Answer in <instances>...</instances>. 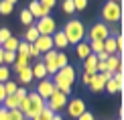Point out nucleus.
<instances>
[{
	"mask_svg": "<svg viewBox=\"0 0 124 120\" xmlns=\"http://www.w3.org/2000/svg\"><path fill=\"white\" fill-rule=\"evenodd\" d=\"M73 81H75V67H71V65H65L63 69H59L57 73L53 75L55 90L63 92L65 96L71 94V90H73Z\"/></svg>",
	"mask_w": 124,
	"mask_h": 120,
	"instance_id": "obj_1",
	"label": "nucleus"
},
{
	"mask_svg": "<svg viewBox=\"0 0 124 120\" xmlns=\"http://www.w3.org/2000/svg\"><path fill=\"white\" fill-rule=\"evenodd\" d=\"M43 108H45V100H41V96L37 92H29V96L18 104V110L24 114L27 120H33Z\"/></svg>",
	"mask_w": 124,
	"mask_h": 120,
	"instance_id": "obj_2",
	"label": "nucleus"
},
{
	"mask_svg": "<svg viewBox=\"0 0 124 120\" xmlns=\"http://www.w3.org/2000/svg\"><path fill=\"white\" fill-rule=\"evenodd\" d=\"M63 35H65V39H67L69 45H77L79 41L85 39V27H84V23L77 20V18L67 20L65 27H63Z\"/></svg>",
	"mask_w": 124,
	"mask_h": 120,
	"instance_id": "obj_3",
	"label": "nucleus"
},
{
	"mask_svg": "<svg viewBox=\"0 0 124 120\" xmlns=\"http://www.w3.org/2000/svg\"><path fill=\"white\" fill-rule=\"evenodd\" d=\"M102 18H104V23H120V18H122V6H120V2H108L102 6Z\"/></svg>",
	"mask_w": 124,
	"mask_h": 120,
	"instance_id": "obj_4",
	"label": "nucleus"
},
{
	"mask_svg": "<svg viewBox=\"0 0 124 120\" xmlns=\"http://www.w3.org/2000/svg\"><path fill=\"white\" fill-rule=\"evenodd\" d=\"M110 35H112V31L106 27V23H96L90 29V33H85V37L90 41H106Z\"/></svg>",
	"mask_w": 124,
	"mask_h": 120,
	"instance_id": "obj_5",
	"label": "nucleus"
},
{
	"mask_svg": "<svg viewBox=\"0 0 124 120\" xmlns=\"http://www.w3.org/2000/svg\"><path fill=\"white\" fill-rule=\"evenodd\" d=\"M108 80H112V73H108V71H104V73H94V75H90L87 88H90L94 94H100L102 90H104V86H106Z\"/></svg>",
	"mask_w": 124,
	"mask_h": 120,
	"instance_id": "obj_6",
	"label": "nucleus"
},
{
	"mask_svg": "<svg viewBox=\"0 0 124 120\" xmlns=\"http://www.w3.org/2000/svg\"><path fill=\"white\" fill-rule=\"evenodd\" d=\"M67 100L69 98L65 96L63 92H59V90H55L53 94H51V98L47 102H45V106L49 108V110H53V112H59L61 108H65V104H67Z\"/></svg>",
	"mask_w": 124,
	"mask_h": 120,
	"instance_id": "obj_7",
	"label": "nucleus"
},
{
	"mask_svg": "<svg viewBox=\"0 0 124 120\" xmlns=\"http://www.w3.org/2000/svg\"><path fill=\"white\" fill-rule=\"evenodd\" d=\"M35 29L39 31V35H47V37H51V35L57 31V23H55L53 16H43V18L37 20Z\"/></svg>",
	"mask_w": 124,
	"mask_h": 120,
	"instance_id": "obj_8",
	"label": "nucleus"
},
{
	"mask_svg": "<svg viewBox=\"0 0 124 120\" xmlns=\"http://www.w3.org/2000/svg\"><path fill=\"white\" fill-rule=\"evenodd\" d=\"M65 108H67V114H69L71 118H79L81 114L87 110V108H85V102L81 100V98H73V100H67Z\"/></svg>",
	"mask_w": 124,
	"mask_h": 120,
	"instance_id": "obj_9",
	"label": "nucleus"
},
{
	"mask_svg": "<svg viewBox=\"0 0 124 120\" xmlns=\"http://www.w3.org/2000/svg\"><path fill=\"white\" fill-rule=\"evenodd\" d=\"M35 92H37L39 96H41V100H45V102H47L49 98H51V94L55 92V83H53V80H47V77H45V80H41Z\"/></svg>",
	"mask_w": 124,
	"mask_h": 120,
	"instance_id": "obj_10",
	"label": "nucleus"
},
{
	"mask_svg": "<svg viewBox=\"0 0 124 120\" xmlns=\"http://www.w3.org/2000/svg\"><path fill=\"white\" fill-rule=\"evenodd\" d=\"M29 12L31 14H33V18H43V16H49V14H51V8H47V6H41V4H39V0H33V2H31L29 4Z\"/></svg>",
	"mask_w": 124,
	"mask_h": 120,
	"instance_id": "obj_11",
	"label": "nucleus"
},
{
	"mask_svg": "<svg viewBox=\"0 0 124 120\" xmlns=\"http://www.w3.org/2000/svg\"><path fill=\"white\" fill-rule=\"evenodd\" d=\"M33 45L39 49V53H43V55H45L47 51H51V49H53V39H51V37H47V35H39V39L35 41Z\"/></svg>",
	"mask_w": 124,
	"mask_h": 120,
	"instance_id": "obj_12",
	"label": "nucleus"
},
{
	"mask_svg": "<svg viewBox=\"0 0 124 120\" xmlns=\"http://www.w3.org/2000/svg\"><path fill=\"white\" fill-rule=\"evenodd\" d=\"M51 39H53V49L63 51V49L69 47V43H67V39H65V35H63V31H55V33L51 35Z\"/></svg>",
	"mask_w": 124,
	"mask_h": 120,
	"instance_id": "obj_13",
	"label": "nucleus"
},
{
	"mask_svg": "<svg viewBox=\"0 0 124 120\" xmlns=\"http://www.w3.org/2000/svg\"><path fill=\"white\" fill-rule=\"evenodd\" d=\"M84 71L87 75H94V73H98V59H96V55L94 53H90L84 59Z\"/></svg>",
	"mask_w": 124,
	"mask_h": 120,
	"instance_id": "obj_14",
	"label": "nucleus"
},
{
	"mask_svg": "<svg viewBox=\"0 0 124 120\" xmlns=\"http://www.w3.org/2000/svg\"><path fill=\"white\" fill-rule=\"evenodd\" d=\"M29 61H31V57H29V55L16 53V59H14V63H12V69L18 73V71H23L24 67H29Z\"/></svg>",
	"mask_w": 124,
	"mask_h": 120,
	"instance_id": "obj_15",
	"label": "nucleus"
},
{
	"mask_svg": "<svg viewBox=\"0 0 124 120\" xmlns=\"http://www.w3.org/2000/svg\"><path fill=\"white\" fill-rule=\"evenodd\" d=\"M31 69H33V80H39V81H41V80H45V77H47V69H45V63H43V61L35 63Z\"/></svg>",
	"mask_w": 124,
	"mask_h": 120,
	"instance_id": "obj_16",
	"label": "nucleus"
},
{
	"mask_svg": "<svg viewBox=\"0 0 124 120\" xmlns=\"http://www.w3.org/2000/svg\"><path fill=\"white\" fill-rule=\"evenodd\" d=\"M75 53L79 59H85L87 55H90V45H87V41H79V43L75 45Z\"/></svg>",
	"mask_w": 124,
	"mask_h": 120,
	"instance_id": "obj_17",
	"label": "nucleus"
},
{
	"mask_svg": "<svg viewBox=\"0 0 124 120\" xmlns=\"http://www.w3.org/2000/svg\"><path fill=\"white\" fill-rule=\"evenodd\" d=\"M104 51L108 55H116L118 53V47H116V41H114V35H110L106 41H104Z\"/></svg>",
	"mask_w": 124,
	"mask_h": 120,
	"instance_id": "obj_18",
	"label": "nucleus"
},
{
	"mask_svg": "<svg viewBox=\"0 0 124 120\" xmlns=\"http://www.w3.org/2000/svg\"><path fill=\"white\" fill-rule=\"evenodd\" d=\"M37 39H39V31L35 29V24H31V27L24 31V39H23V41H27V43H31V45H33Z\"/></svg>",
	"mask_w": 124,
	"mask_h": 120,
	"instance_id": "obj_19",
	"label": "nucleus"
},
{
	"mask_svg": "<svg viewBox=\"0 0 124 120\" xmlns=\"http://www.w3.org/2000/svg\"><path fill=\"white\" fill-rule=\"evenodd\" d=\"M18 104H20L18 98L12 94V96H6L2 100V108H6V110H14V108H18Z\"/></svg>",
	"mask_w": 124,
	"mask_h": 120,
	"instance_id": "obj_20",
	"label": "nucleus"
},
{
	"mask_svg": "<svg viewBox=\"0 0 124 120\" xmlns=\"http://www.w3.org/2000/svg\"><path fill=\"white\" fill-rule=\"evenodd\" d=\"M18 81H23L24 86L33 81V69H31V65H29V67H24L23 71H18Z\"/></svg>",
	"mask_w": 124,
	"mask_h": 120,
	"instance_id": "obj_21",
	"label": "nucleus"
},
{
	"mask_svg": "<svg viewBox=\"0 0 124 120\" xmlns=\"http://www.w3.org/2000/svg\"><path fill=\"white\" fill-rule=\"evenodd\" d=\"M18 41H20V39H16V37H10V39H6V41L2 43V51H14V53H16Z\"/></svg>",
	"mask_w": 124,
	"mask_h": 120,
	"instance_id": "obj_22",
	"label": "nucleus"
},
{
	"mask_svg": "<svg viewBox=\"0 0 124 120\" xmlns=\"http://www.w3.org/2000/svg\"><path fill=\"white\" fill-rule=\"evenodd\" d=\"M67 61H69V59H67V55L63 53V51H59L57 57H55V65H57V71H59V69H63L65 65H69Z\"/></svg>",
	"mask_w": 124,
	"mask_h": 120,
	"instance_id": "obj_23",
	"label": "nucleus"
},
{
	"mask_svg": "<svg viewBox=\"0 0 124 120\" xmlns=\"http://www.w3.org/2000/svg\"><path fill=\"white\" fill-rule=\"evenodd\" d=\"M87 45H90V53H94V55L104 51V41H87Z\"/></svg>",
	"mask_w": 124,
	"mask_h": 120,
	"instance_id": "obj_24",
	"label": "nucleus"
},
{
	"mask_svg": "<svg viewBox=\"0 0 124 120\" xmlns=\"http://www.w3.org/2000/svg\"><path fill=\"white\" fill-rule=\"evenodd\" d=\"M104 88H106V90L110 92V94H118V92H122V90H124V86H118V83H116L114 80H108Z\"/></svg>",
	"mask_w": 124,
	"mask_h": 120,
	"instance_id": "obj_25",
	"label": "nucleus"
},
{
	"mask_svg": "<svg viewBox=\"0 0 124 120\" xmlns=\"http://www.w3.org/2000/svg\"><path fill=\"white\" fill-rule=\"evenodd\" d=\"M53 114H55L53 110H49V108L45 106V108H43V110H41V112H39L33 120H51V118H53Z\"/></svg>",
	"mask_w": 124,
	"mask_h": 120,
	"instance_id": "obj_26",
	"label": "nucleus"
},
{
	"mask_svg": "<svg viewBox=\"0 0 124 120\" xmlns=\"http://www.w3.org/2000/svg\"><path fill=\"white\" fill-rule=\"evenodd\" d=\"M33 20H35V18H33V14H31L29 10H24V8L20 10V23H23V24L31 27V24H33Z\"/></svg>",
	"mask_w": 124,
	"mask_h": 120,
	"instance_id": "obj_27",
	"label": "nucleus"
},
{
	"mask_svg": "<svg viewBox=\"0 0 124 120\" xmlns=\"http://www.w3.org/2000/svg\"><path fill=\"white\" fill-rule=\"evenodd\" d=\"M14 59H16V53L14 51H2V65L14 63Z\"/></svg>",
	"mask_w": 124,
	"mask_h": 120,
	"instance_id": "obj_28",
	"label": "nucleus"
},
{
	"mask_svg": "<svg viewBox=\"0 0 124 120\" xmlns=\"http://www.w3.org/2000/svg\"><path fill=\"white\" fill-rule=\"evenodd\" d=\"M16 81H12V80H8V81H4V92H6V96H12L14 92H16Z\"/></svg>",
	"mask_w": 124,
	"mask_h": 120,
	"instance_id": "obj_29",
	"label": "nucleus"
},
{
	"mask_svg": "<svg viewBox=\"0 0 124 120\" xmlns=\"http://www.w3.org/2000/svg\"><path fill=\"white\" fill-rule=\"evenodd\" d=\"M8 120H27V118L18 108H14V110H8Z\"/></svg>",
	"mask_w": 124,
	"mask_h": 120,
	"instance_id": "obj_30",
	"label": "nucleus"
},
{
	"mask_svg": "<svg viewBox=\"0 0 124 120\" xmlns=\"http://www.w3.org/2000/svg\"><path fill=\"white\" fill-rule=\"evenodd\" d=\"M8 80H10L8 65H0V83H4V81H8Z\"/></svg>",
	"mask_w": 124,
	"mask_h": 120,
	"instance_id": "obj_31",
	"label": "nucleus"
},
{
	"mask_svg": "<svg viewBox=\"0 0 124 120\" xmlns=\"http://www.w3.org/2000/svg\"><path fill=\"white\" fill-rule=\"evenodd\" d=\"M55 57H57V49L47 51V53L43 55V63H53V61H55Z\"/></svg>",
	"mask_w": 124,
	"mask_h": 120,
	"instance_id": "obj_32",
	"label": "nucleus"
},
{
	"mask_svg": "<svg viewBox=\"0 0 124 120\" xmlns=\"http://www.w3.org/2000/svg\"><path fill=\"white\" fill-rule=\"evenodd\" d=\"M29 49H31V43H27V41H18V47H16V53L29 55Z\"/></svg>",
	"mask_w": 124,
	"mask_h": 120,
	"instance_id": "obj_33",
	"label": "nucleus"
},
{
	"mask_svg": "<svg viewBox=\"0 0 124 120\" xmlns=\"http://www.w3.org/2000/svg\"><path fill=\"white\" fill-rule=\"evenodd\" d=\"M61 6H63V12H65V14H73V12H75L73 0H63V4H61Z\"/></svg>",
	"mask_w": 124,
	"mask_h": 120,
	"instance_id": "obj_34",
	"label": "nucleus"
},
{
	"mask_svg": "<svg viewBox=\"0 0 124 120\" xmlns=\"http://www.w3.org/2000/svg\"><path fill=\"white\" fill-rule=\"evenodd\" d=\"M12 4H8V2H4V0H0V14H10L12 12Z\"/></svg>",
	"mask_w": 124,
	"mask_h": 120,
	"instance_id": "obj_35",
	"label": "nucleus"
},
{
	"mask_svg": "<svg viewBox=\"0 0 124 120\" xmlns=\"http://www.w3.org/2000/svg\"><path fill=\"white\" fill-rule=\"evenodd\" d=\"M14 96H16V98H18V102H23V100H24V98H27V96H29V92H27V90H24V88H16V92H14Z\"/></svg>",
	"mask_w": 124,
	"mask_h": 120,
	"instance_id": "obj_36",
	"label": "nucleus"
},
{
	"mask_svg": "<svg viewBox=\"0 0 124 120\" xmlns=\"http://www.w3.org/2000/svg\"><path fill=\"white\" fill-rule=\"evenodd\" d=\"M10 37H12V33H10L8 29H0V45H2L6 39H10Z\"/></svg>",
	"mask_w": 124,
	"mask_h": 120,
	"instance_id": "obj_37",
	"label": "nucleus"
},
{
	"mask_svg": "<svg viewBox=\"0 0 124 120\" xmlns=\"http://www.w3.org/2000/svg\"><path fill=\"white\" fill-rule=\"evenodd\" d=\"M87 6V0H73V8L75 10H85Z\"/></svg>",
	"mask_w": 124,
	"mask_h": 120,
	"instance_id": "obj_38",
	"label": "nucleus"
},
{
	"mask_svg": "<svg viewBox=\"0 0 124 120\" xmlns=\"http://www.w3.org/2000/svg\"><path fill=\"white\" fill-rule=\"evenodd\" d=\"M75 120H96V116H94V112H87V110H85L79 118H75Z\"/></svg>",
	"mask_w": 124,
	"mask_h": 120,
	"instance_id": "obj_39",
	"label": "nucleus"
},
{
	"mask_svg": "<svg viewBox=\"0 0 124 120\" xmlns=\"http://www.w3.org/2000/svg\"><path fill=\"white\" fill-rule=\"evenodd\" d=\"M41 6H47V8H53L55 4H57V0H39Z\"/></svg>",
	"mask_w": 124,
	"mask_h": 120,
	"instance_id": "obj_40",
	"label": "nucleus"
},
{
	"mask_svg": "<svg viewBox=\"0 0 124 120\" xmlns=\"http://www.w3.org/2000/svg\"><path fill=\"white\" fill-rule=\"evenodd\" d=\"M29 57H35V59H37V57H41V53H39V49L35 45H31V49H29Z\"/></svg>",
	"mask_w": 124,
	"mask_h": 120,
	"instance_id": "obj_41",
	"label": "nucleus"
},
{
	"mask_svg": "<svg viewBox=\"0 0 124 120\" xmlns=\"http://www.w3.org/2000/svg\"><path fill=\"white\" fill-rule=\"evenodd\" d=\"M108 57H110V55H108V53H106V51H100V53H98V55H96V59H98V61H100V63H102V61H106V59H108Z\"/></svg>",
	"mask_w": 124,
	"mask_h": 120,
	"instance_id": "obj_42",
	"label": "nucleus"
},
{
	"mask_svg": "<svg viewBox=\"0 0 124 120\" xmlns=\"http://www.w3.org/2000/svg\"><path fill=\"white\" fill-rule=\"evenodd\" d=\"M0 120H8V110L6 108H0Z\"/></svg>",
	"mask_w": 124,
	"mask_h": 120,
	"instance_id": "obj_43",
	"label": "nucleus"
},
{
	"mask_svg": "<svg viewBox=\"0 0 124 120\" xmlns=\"http://www.w3.org/2000/svg\"><path fill=\"white\" fill-rule=\"evenodd\" d=\"M6 98V92H4V83H0V102Z\"/></svg>",
	"mask_w": 124,
	"mask_h": 120,
	"instance_id": "obj_44",
	"label": "nucleus"
},
{
	"mask_svg": "<svg viewBox=\"0 0 124 120\" xmlns=\"http://www.w3.org/2000/svg\"><path fill=\"white\" fill-rule=\"evenodd\" d=\"M81 83H84V86H87V83H90V75H87V73L81 75Z\"/></svg>",
	"mask_w": 124,
	"mask_h": 120,
	"instance_id": "obj_45",
	"label": "nucleus"
},
{
	"mask_svg": "<svg viewBox=\"0 0 124 120\" xmlns=\"http://www.w3.org/2000/svg\"><path fill=\"white\" fill-rule=\"evenodd\" d=\"M51 120H63V116H61V114H53V118Z\"/></svg>",
	"mask_w": 124,
	"mask_h": 120,
	"instance_id": "obj_46",
	"label": "nucleus"
},
{
	"mask_svg": "<svg viewBox=\"0 0 124 120\" xmlns=\"http://www.w3.org/2000/svg\"><path fill=\"white\" fill-rule=\"evenodd\" d=\"M4 2H8V4H12V6H14V4H16L18 0H4Z\"/></svg>",
	"mask_w": 124,
	"mask_h": 120,
	"instance_id": "obj_47",
	"label": "nucleus"
},
{
	"mask_svg": "<svg viewBox=\"0 0 124 120\" xmlns=\"http://www.w3.org/2000/svg\"><path fill=\"white\" fill-rule=\"evenodd\" d=\"M0 65H2V49H0Z\"/></svg>",
	"mask_w": 124,
	"mask_h": 120,
	"instance_id": "obj_48",
	"label": "nucleus"
},
{
	"mask_svg": "<svg viewBox=\"0 0 124 120\" xmlns=\"http://www.w3.org/2000/svg\"><path fill=\"white\" fill-rule=\"evenodd\" d=\"M110 2H122V0H110Z\"/></svg>",
	"mask_w": 124,
	"mask_h": 120,
	"instance_id": "obj_49",
	"label": "nucleus"
},
{
	"mask_svg": "<svg viewBox=\"0 0 124 120\" xmlns=\"http://www.w3.org/2000/svg\"><path fill=\"white\" fill-rule=\"evenodd\" d=\"M0 108H2V102H0Z\"/></svg>",
	"mask_w": 124,
	"mask_h": 120,
	"instance_id": "obj_50",
	"label": "nucleus"
},
{
	"mask_svg": "<svg viewBox=\"0 0 124 120\" xmlns=\"http://www.w3.org/2000/svg\"><path fill=\"white\" fill-rule=\"evenodd\" d=\"M0 49H2V45H0Z\"/></svg>",
	"mask_w": 124,
	"mask_h": 120,
	"instance_id": "obj_51",
	"label": "nucleus"
},
{
	"mask_svg": "<svg viewBox=\"0 0 124 120\" xmlns=\"http://www.w3.org/2000/svg\"><path fill=\"white\" fill-rule=\"evenodd\" d=\"M118 120H122V118H118Z\"/></svg>",
	"mask_w": 124,
	"mask_h": 120,
	"instance_id": "obj_52",
	"label": "nucleus"
}]
</instances>
